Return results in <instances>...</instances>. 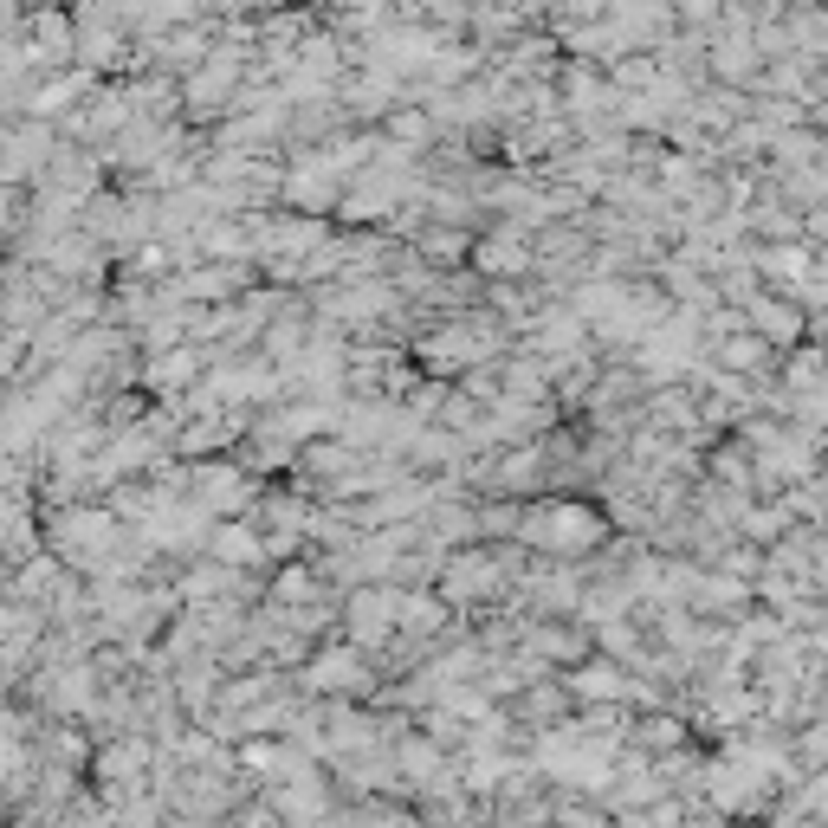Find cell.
Listing matches in <instances>:
<instances>
[{"instance_id": "obj_1", "label": "cell", "mask_w": 828, "mask_h": 828, "mask_svg": "<svg viewBox=\"0 0 828 828\" xmlns=\"http://www.w3.org/2000/svg\"><path fill=\"white\" fill-rule=\"evenodd\" d=\"M563 828H602V816L583 809V803H563Z\"/></svg>"}]
</instances>
